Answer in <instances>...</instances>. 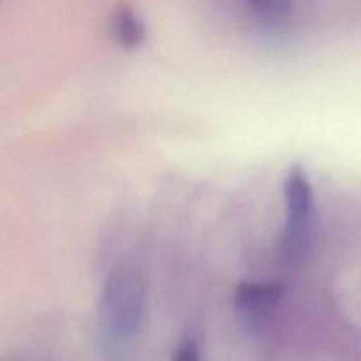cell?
<instances>
[{
  "label": "cell",
  "instance_id": "cell-1",
  "mask_svg": "<svg viewBox=\"0 0 361 361\" xmlns=\"http://www.w3.org/2000/svg\"><path fill=\"white\" fill-rule=\"evenodd\" d=\"M147 277L134 264H118L102 284L99 323L113 345H126L140 335L147 316Z\"/></svg>",
  "mask_w": 361,
  "mask_h": 361
},
{
  "label": "cell",
  "instance_id": "cell-2",
  "mask_svg": "<svg viewBox=\"0 0 361 361\" xmlns=\"http://www.w3.org/2000/svg\"><path fill=\"white\" fill-rule=\"evenodd\" d=\"M284 231L281 252L288 263L298 264L309 257L314 243V190L305 169L289 168L284 180Z\"/></svg>",
  "mask_w": 361,
  "mask_h": 361
},
{
  "label": "cell",
  "instance_id": "cell-3",
  "mask_svg": "<svg viewBox=\"0 0 361 361\" xmlns=\"http://www.w3.org/2000/svg\"><path fill=\"white\" fill-rule=\"evenodd\" d=\"M284 289L271 282H242L235 291V310L252 334H259L274 319Z\"/></svg>",
  "mask_w": 361,
  "mask_h": 361
},
{
  "label": "cell",
  "instance_id": "cell-4",
  "mask_svg": "<svg viewBox=\"0 0 361 361\" xmlns=\"http://www.w3.org/2000/svg\"><path fill=\"white\" fill-rule=\"evenodd\" d=\"M116 42L126 49H137L147 41V27L137 11L129 4H118L111 18Z\"/></svg>",
  "mask_w": 361,
  "mask_h": 361
},
{
  "label": "cell",
  "instance_id": "cell-5",
  "mask_svg": "<svg viewBox=\"0 0 361 361\" xmlns=\"http://www.w3.org/2000/svg\"><path fill=\"white\" fill-rule=\"evenodd\" d=\"M247 6L261 21L268 25H281L293 11V0H245Z\"/></svg>",
  "mask_w": 361,
  "mask_h": 361
},
{
  "label": "cell",
  "instance_id": "cell-6",
  "mask_svg": "<svg viewBox=\"0 0 361 361\" xmlns=\"http://www.w3.org/2000/svg\"><path fill=\"white\" fill-rule=\"evenodd\" d=\"M171 361H203L196 341H192V338H185V341L180 342V344L176 345L175 353H173Z\"/></svg>",
  "mask_w": 361,
  "mask_h": 361
},
{
  "label": "cell",
  "instance_id": "cell-7",
  "mask_svg": "<svg viewBox=\"0 0 361 361\" xmlns=\"http://www.w3.org/2000/svg\"><path fill=\"white\" fill-rule=\"evenodd\" d=\"M7 361H39V360H30V358H11V360H7Z\"/></svg>",
  "mask_w": 361,
  "mask_h": 361
}]
</instances>
